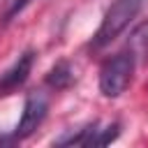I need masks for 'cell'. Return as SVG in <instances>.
I'll return each mask as SVG.
<instances>
[{
    "label": "cell",
    "instance_id": "1",
    "mask_svg": "<svg viewBox=\"0 0 148 148\" xmlns=\"http://www.w3.org/2000/svg\"><path fill=\"white\" fill-rule=\"evenodd\" d=\"M148 5V0H111L109 9L104 12V18L99 28L95 30L90 39V51H102L111 42H116L139 16V12Z\"/></svg>",
    "mask_w": 148,
    "mask_h": 148
},
{
    "label": "cell",
    "instance_id": "2",
    "mask_svg": "<svg viewBox=\"0 0 148 148\" xmlns=\"http://www.w3.org/2000/svg\"><path fill=\"white\" fill-rule=\"evenodd\" d=\"M134 69H136V53L130 46L113 53L99 67V92L109 99L120 97L132 83Z\"/></svg>",
    "mask_w": 148,
    "mask_h": 148
},
{
    "label": "cell",
    "instance_id": "3",
    "mask_svg": "<svg viewBox=\"0 0 148 148\" xmlns=\"http://www.w3.org/2000/svg\"><path fill=\"white\" fill-rule=\"evenodd\" d=\"M46 113H49V97H46L42 90L28 92V97H25V102H23V113H21L14 132H12L9 136L0 139V141H23V139H28V136H30L32 132H37V127L44 123Z\"/></svg>",
    "mask_w": 148,
    "mask_h": 148
},
{
    "label": "cell",
    "instance_id": "4",
    "mask_svg": "<svg viewBox=\"0 0 148 148\" xmlns=\"http://www.w3.org/2000/svg\"><path fill=\"white\" fill-rule=\"evenodd\" d=\"M120 134V125L111 123L106 127H99V123H86L79 130H69L62 136H58L53 141V146H106L111 141H116Z\"/></svg>",
    "mask_w": 148,
    "mask_h": 148
},
{
    "label": "cell",
    "instance_id": "5",
    "mask_svg": "<svg viewBox=\"0 0 148 148\" xmlns=\"http://www.w3.org/2000/svg\"><path fill=\"white\" fill-rule=\"evenodd\" d=\"M32 62H35V51L28 49V51H23V53L0 74V97L16 92V90L28 81V76H30V72H32Z\"/></svg>",
    "mask_w": 148,
    "mask_h": 148
},
{
    "label": "cell",
    "instance_id": "6",
    "mask_svg": "<svg viewBox=\"0 0 148 148\" xmlns=\"http://www.w3.org/2000/svg\"><path fill=\"white\" fill-rule=\"evenodd\" d=\"M44 81H46V86L51 90H65V88H69L74 83V67L69 65V60H58L49 69Z\"/></svg>",
    "mask_w": 148,
    "mask_h": 148
},
{
    "label": "cell",
    "instance_id": "7",
    "mask_svg": "<svg viewBox=\"0 0 148 148\" xmlns=\"http://www.w3.org/2000/svg\"><path fill=\"white\" fill-rule=\"evenodd\" d=\"M127 46H130V49L136 53V58L148 53V21L134 28V32H132V39H130V44H127Z\"/></svg>",
    "mask_w": 148,
    "mask_h": 148
},
{
    "label": "cell",
    "instance_id": "8",
    "mask_svg": "<svg viewBox=\"0 0 148 148\" xmlns=\"http://www.w3.org/2000/svg\"><path fill=\"white\" fill-rule=\"evenodd\" d=\"M32 0H7V5H5V12H2V21L5 23H9V21H14L28 5H30Z\"/></svg>",
    "mask_w": 148,
    "mask_h": 148
}]
</instances>
